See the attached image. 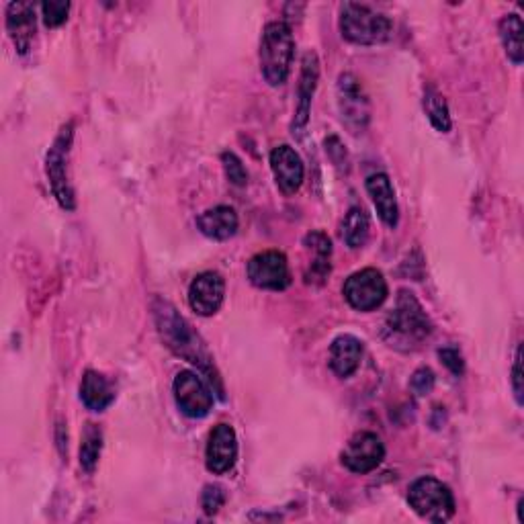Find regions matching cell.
I'll return each instance as SVG.
<instances>
[{
    "instance_id": "12",
    "label": "cell",
    "mask_w": 524,
    "mask_h": 524,
    "mask_svg": "<svg viewBox=\"0 0 524 524\" xmlns=\"http://www.w3.org/2000/svg\"><path fill=\"white\" fill-rule=\"evenodd\" d=\"M320 78V60L316 52H308L301 60V76H299V86H297V107H295V117L291 123V134L295 138H303V131L308 127L310 121V111H312V97L316 93Z\"/></svg>"
},
{
    "instance_id": "3",
    "label": "cell",
    "mask_w": 524,
    "mask_h": 524,
    "mask_svg": "<svg viewBox=\"0 0 524 524\" xmlns=\"http://www.w3.org/2000/svg\"><path fill=\"white\" fill-rule=\"evenodd\" d=\"M385 332L391 336V346L396 344H420L430 332L432 324L416 295L408 289H402L393 308L385 320Z\"/></svg>"
},
{
    "instance_id": "19",
    "label": "cell",
    "mask_w": 524,
    "mask_h": 524,
    "mask_svg": "<svg viewBox=\"0 0 524 524\" xmlns=\"http://www.w3.org/2000/svg\"><path fill=\"white\" fill-rule=\"evenodd\" d=\"M238 226H240L238 213L230 205L211 207L197 217V228L201 230V234L211 240H220V242L236 236Z\"/></svg>"
},
{
    "instance_id": "24",
    "label": "cell",
    "mask_w": 524,
    "mask_h": 524,
    "mask_svg": "<svg viewBox=\"0 0 524 524\" xmlns=\"http://www.w3.org/2000/svg\"><path fill=\"white\" fill-rule=\"evenodd\" d=\"M103 451V430L97 424H86L80 445V467L93 475Z\"/></svg>"
},
{
    "instance_id": "2",
    "label": "cell",
    "mask_w": 524,
    "mask_h": 524,
    "mask_svg": "<svg viewBox=\"0 0 524 524\" xmlns=\"http://www.w3.org/2000/svg\"><path fill=\"white\" fill-rule=\"evenodd\" d=\"M295 56L293 31L283 21H273L265 27L260 37V72L271 86H281L287 82Z\"/></svg>"
},
{
    "instance_id": "20",
    "label": "cell",
    "mask_w": 524,
    "mask_h": 524,
    "mask_svg": "<svg viewBox=\"0 0 524 524\" xmlns=\"http://www.w3.org/2000/svg\"><path fill=\"white\" fill-rule=\"evenodd\" d=\"M303 246L308 248L314 258L310 260V267L305 271V283L308 285H324L326 279L330 277L332 265V242L324 232H310L303 238Z\"/></svg>"
},
{
    "instance_id": "14",
    "label": "cell",
    "mask_w": 524,
    "mask_h": 524,
    "mask_svg": "<svg viewBox=\"0 0 524 524\" xmlns=\"http://www.w3.org/2000/svg\"><path fill=\"white\" fill-rule=\"evenodd\" d=\"M224 297H226V281L220 273L205 271L197 275L189 287V305L191 310L201 318H209L220 312Z\"/></svg>"
},
{
    "instance_id": "26",
    "label": "cell",
    "mask_w": 524,
    "mask_h": 524,
    "mask_svg": "<svg viewBox=\"0 0 524 524\" xmlns=\"http://www.w3.org/2000/svg\"><path fill=\"white\" fill-rule=\"evenodd\" d=\"M222 164H224L226 177H228V181L232 185H236V187H246L248 185V170H246L244 162L234 152H224L222 154Z\"/></svg>"
},
{
    "instance_id": "6",
    "label": "cell",
    "mask_w": 524,
    "mask_h": 524,
    "mask_svg": "<svg viewBox=\"0 0 524 524\" xmlns=\"http://www.w3.org/2000/svg\"><path fill=\"white\" fill-rule=\"evenodd\" d=\"M72 140H74V125L70 121L60 129V134L56 136L46 156V174H48L52 193L56 201L60 203V207H64L66 211H72L76 207V197H74V189H72L70 174H68Z\"/></svg>"
},
{
    "instance_id": "13",
    "label": "cell",
    "mask_w": 524,
    "mask_h": 524,
    "mask_svg": "<svg viewBox=\"0 0 524 524\" xmlns=\"http://www.w3.org/2000/svg\"><path fill=\"white\" fill-rule=\"evenodd\" d=\"M238 461V436L236 430L222 422L213 426L205 449V465L211 473L224 475L234 469Z\"/></svg>"
},
{
    "instance_id": "5",
    "label": "cell",
    "mask_w": 524,
    "mask_h": 524,
    "mask_svg": "<svg viewBox=\"0 0 524 524\" xmlns=\"http://www.w3.org/2000/svg\"><path fill=\"white\" fill-rule=\"evenodd\" d=\"M410 508L428 522H447L455 516V496L436 477H420L408 490Z\"/></svg>"
},
{
    "instance_id": "17",
    "label": "cell",
    "mask_w": 524,
    "mask_h": 524,
    "mask_svg": "<svg viewBox=\"0 0 524 524\" xmlns=\"http://www.w3.org/2000/svg\"><path fill=\"white\" fill-rule=\"evenodd\" d=\"M37 29V15L33 3H11L7 7V31L19 54L31 50V41Z\"/></svg>"
},
{
    "instance_id": "18",
    "label": "cell",
    "mask_w": 524,
    "mask_h": 524,
    "mask_svg": "<svg viewBox=\"0 0 524 524\" xmlns=\"http://www.w3.org/2000/svg\"><path fill=\"white\" fill-rule=\"evenodd\" d=\"M363 359V342L353 334H340L330 344V369L346 379L357 373Z\"/></svg>"
},
{
    "instance_id": "8",
    "label": "cell",
    "mask_w": 524,
    "mask_h": 524,
    "mask_svg": "<svg viewBox=\"0 0 524 524\" xmlns=\"http://www.w3.org/2000/svg\"><path fill=\"white\" fill-rule=\"evenodd\" d=\"M342 295L357 312H373L381 308L383 301L389 295V287L381 271L363 269L346 279L342 287Z\"/></svg>"
},
{
    "instance_id": "28",
    "label": "cell",
    "mask_w": 524,
    "mask_h": 524,
    "mask_svg": "<svg viewBox=\"0 0 524 524\" xmlns=\"http://www.w3.org/2000/svg\"><path fill=\"white\" fill-rule=\"evenodd\" d=\"M201 504H203V510L205 514H215L217 510H220L224 504H226V494H224V488L222 486H205L203 490V498H201Z\"/></svg>"
},
{
    "instance_id": "15",
    "label": "cell",
    "mask_w": 524,
    "mask_h": 524,
    "mask_svg": "<svg viewBox=\"0 0 524 524\" xmlns=\"http://www.w3.org/2000/svg\"><path fill=\"white\" fill-rule=\"evenodd\" d=\"M271 170L275 174L277 187L281 189L283 195H295L301 189L305 166L301 156L289 144L277 146L271 152Z\"/></svg>"
},
{
    "instance_id": "25",
    "label": "cell",
    "mask_w": 524,
    "mask_h": 524,
    "mask_svg": "<svg viewBox=\"0 0 524 524\" xmlns=\"http://www.w3.org/2000/svg\"><path fill=\"white\" fill-rule=\"evenodd\" d=\"M422 105H424V113L428 115L430 123L439 131H443V134H447V131L451 129V113H449V105L445 97L436 91L434 86H426Z\"/></svg>"
},
{
    "instance_id": "10",
    "label": "cell",
    "mask_w": 524,
    "mask_h": 524,
    "mask_svg": "<svg viewBox=\"0 0 524 524\" xmlns=\"http://www.w3.org/2000/svg\"><path fill=\"white\" fill-rule=\"evenodd\" d=\"M174 400L189 418H205L213 408V393L205 381L193 371H181L174 377Z\"/></svg>"
},
{
    "instance_id": "27",
    "label": "cell",
    "mask_w": 524,
    "mask_h": 524,
    "mask_svg": "<svg viewBox=\"0 0 524 524\" xmlns=\"http://www.w3.org/2000/svg\"><path fill=\"white\" fill-rule=\"evenodd\" d=\"M68 13H70V3H64V0H58V3L50 0V3L41 5V17L48 27H60L62 23H66Z\"/></svg>"
},
{
    "instance_id": "22",
    "label": "cell",
    "mask_w": 524,
    "mask_h": 524,
    "mask_svg": "<svg viewBox=\"0 0 524 524\" xmlns=\"http://www.w3.org/2000/svg\"><path fill=\"white\" fill-rule=\"evenodd\" d=\"M369 232H371V220H369L367 211L359 205L348 209V213L342 220V226H340V236L344 244L353 250L363 248L369 240Z\"/></svg>"
},
{
    "instance_id": "16",
    "label": "cell",
    "mask_w": 524,
    "mask_h": 524,
    "mask_svg": "<svg viewBox=\"0 0 524 524\" xmlns=\"http://www.w3.org/2000/svg\"><path fill=\"white\" fill-rule=\"evenodd\" d=\"M367 193L377 209V215L381 217V222L389 228H396L400 222V207L396 199V191L385 172H375L365 181Z\"/></svg>"
},
{
    "instance_id": "30",
    "label": "cell",
    "mask_w": 524,
    "mask_h": 524,
    "mask_svg": "<svg viewBox=\"0 0 524 524\" xmlns=\"http://www.w3.org/2000/svg\"><path fill=\"white\" fill-rule=\"evenodd\" d=\"M439 357H441V361L445 363V367H447L453 375L459 377V375L465 373V363H463V357H461V353L457 351V348H441Z\"/></svg>"
},
{
    "instance_id": "29",
    "label": "cell",
    "mask_w": 524,
    "mask_h": 524,
    "mask_svg": "<svg viewBox=\"0 0 524 524\" xmlns=\"http://www.w3.org/2000/svg\"><path fill=\"white\" fill-rule=\"evenodd\" d=\"M410 387L416 396H428L434 387V373L428 367L418 369L410 379Z\"/></svg>"
},
{
    "instance_id": "9",
    "label": "cell",
    "mask_w": 524,
    "mask_h": 524,
    "mask_svg": "<svg viewBox=\"0 0 524 524\" xmlns=\"http://www.w3.org/2000/svg\"><path fill=\"white\" fill-rule=\"evenodd\" d=\"M248 279L254 287L285 291L291 285L287 256L279 250H265L248 260Z\"/></svg>"
},
{
    "instance_id": "21",
    "label": "cell",
    "mask_w": 524,
    "mask_h": 524,
    "mask_svg": "<svg viewBox=\"0 0 524 524\" xmlns=\"http://www.w3.org/2000/svg\"><path fill=\"white\" fill-rule=\"evenodd\" d=\"M80 400L91 412H103L115 402V389L105 375L86 371L80 383Z\"/></svg>"
},
{
    "instance_id": "23",
    "label": "cell",
    "mask_w": 524,
    "mask_h": 524,
    "mask_svg": "<svg viewBox=\"0 0 524 524\" xmlns=\"http://www.w3.org/2000/svg\"><path fill=\"white\" fill-rule=\"evenodd\" d=\"M500 39L508 60L514 66L522 64V19L518 13H510L500 21Z\"/></svg>"
},
{
    "instance_id": "11",
    "label": "cell",
    "mask_w": 524,
    "mask_h": 524,
    "mask_svg": "<svg viewBox=\"0 0 524 524\" xmlns=\"http://www.w3.org/2000/svg\"><path fill=\"white\" fill-rule=\"evenodd\" d=\"M385 459V447L375 432H357L340 453L342 465L359 475L375 471Z\"/></svg>"
},
{
    "instance_id": "4",
    "label": "cell",
    "mask_w": 524,
    "mask_h": 524,
    "mask_svg": "<svg viewBox=\"0 0 524 524\" xmlns=\"http://www.w3.org/2000/svg\"><path fill=\"white\" fill-rule=\"evenodd\" d=\"M342 37L357 46H377L391 35V21L369 5L344 3L340 7Z\"/></svg>"
},
{
    "instance_id": "31",
    "label": "cell",
    "mask_w": 524,
    "mask_h": 524,
    "mask_svg": "<svg viewBox=\"0 0 524 524\" xmlns=\"http://www.w3.org/2000/svg\"><path fill=\"white\" fill-rule=\"evenodd\" d=\"M512 391H514V398L516 404L522 406V348H516V357H514V365H512Z\"/></svg>"
},
{
    "instance_id": "7",
    "label": "cell",
    "mask_w": 524,
    "mask_h": 524,
    "mask_svg": "<svg viewBox=\"0 0 524 524\" xmlns=\"http://www.w3.org/2000/svg\"><path fill=\"white\" fill-rule=\"evenodd\" d=\"M336 103L344 125L353 131V134H363L371 119V103L367 93L363 91L361 80L344 72L338 76L336 82Z\"/></svg>"
},
{
    "instance_id": "1",
    "label": "cell",
    "mask_w": 524,
    "mask_h": 524,
    "mask_svg": "<svg viewBox=\"0 0 524 524\" xmlns=\"http://www.w3.org/2000/svg\"><path fill=\"white\" fill-rule=\"evenodd\" d=\"M152 312H154V322H156L158 334L164 340V344L170 348L174 355L189 361L191 365H195L209 379V383L215 385L217 398L226 400L220 373L215 371L213 359L209 357L201 338L195 334L193 326L166 299L156 297L154 303H152Z\"/></svg>"
}]
</instances>
